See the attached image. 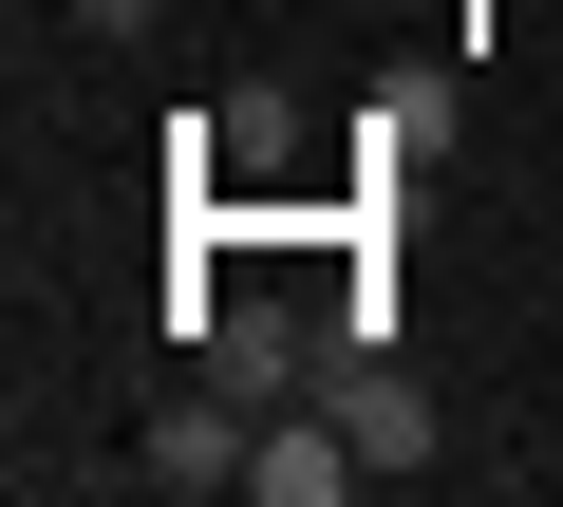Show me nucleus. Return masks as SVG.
Segmentation results:
<instances>
[{"instance_id": "f257e3e1", "label": "nucleus", "mask_w": 563, "mask_h": 507, "mask_svg": "<svg viewBox=\"0 0 563 507\" xmlns=\"http://www.w3.org/2000/svg\"><path fill=\"white\" fill-rule=\"evenodd\" d=\"M244 451H263V414L225 395V376H188L151 432H132V488H169V507H207V488H244Z\"/></svg>"}, {"instance_id": "f03ea898", "label": "nucleus", "mask_w": 563, "mask_h": 507, "mask_svg": "<svg viewBox=\"0 0 563 507\" xmlns=\"http://www.w3.org/2000/svg\"><path fill=\"white\" fill-rule=\"evenodd\" d=\"M357 470H376V451L339 432V395H282V414H263V451H244V488H263V507H339Z\"/></svg>"}, {"instance_id": "7ed1b4c3", "label": "nucleus", "mask_w": 563, "mask_h": 507, "mask_svg": "<svg viewBox=\"0 0 563 507\" xmlns=\"http://www.w3.org/2000/svg\"><path fill=\"white\" fill-rule=\"evenodd\" d=\"M320 357H339V339H301L282 301H207V376H225L244 414H282V395H320Z\"/></svg>"}, {"instance_id": "20e7f679", "label": "nucleus", "mask_w": 563, "mask_h": 507, "mask_svg": "<svg viewBox=\"0 0 563 507\" xmlns=\"http://www.w3.org/2000/svg\"><path fill=\"white\" fill-rule=\"evenodd\" d=\"M320 395H339V432H357L376 470H432V395L395 376V339H376V357H320Z\"/></svg>"}, {"instance_id": "39448f33", "label": "nucleus", "mask_w": 563, "mask_h": 507, "mask_svg": "<svg viewBox=\"0 0 563 507\" xmlns=\"http://www.w3.org/2000/svg\"><path fill=\"white\" fill-rule=\"evenodd\" d=\"M282 151H301V95H282V76H244V95H225V113L188 132V169H207V188H263Z\"/></svg>"}]
</instances>
